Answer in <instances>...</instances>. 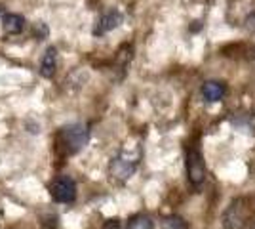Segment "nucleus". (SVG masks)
Masks as SVG:
<instances>
[{
	"instance_id": "nucleus-1",
	"label": "nucleus",
	"mask_w": 255,
	"mask_h": 229,
	"mask_svg": "<svg viewBox=\"0 0 255 229\" xmlns=\"http://www.w3.org/2000/svg\"><path fill=\"white\" fill-rule=\"evenodd\" d=\"M90 142V128L84 122H69L57 134V143L65 155H76Z\"/></svg>"
},
{
	"instance_id": "nucleus-2",
	"label": "nucleus",
	"mask_w": 255,
	"mask_h": 229,
	"mask_svg": "<svg viewBox=\"0 0 255 229\" xmlns=\"http://www.w3.org/2000/svg\"><path fill=\"white\" fill-rule=\"evenodd\" d=\"M139 164V149L137 151H128V149H122L117 157L111 161V166H109V174L113 176L118 182H126L128 178H131L133 172L137 170Z\"/></svg>"
},
{
	"instance_id": "nucleus-3",
	"label": "nucleus",
	"mask_w": 255,
	"mask_h": 229,
	"mask_svg": "<svg viewBox=\"0 0 255 229\" xmlns=\"http://www.w3.org/2000/svg\"><path fill=\"white\" fill-rule=\"evenodd\" d=\"M187 176L192 186H202L206 180V163H204V155L200 145H191L187 149Z\"/></svg>"
},
{
	"instance_id": "nucleus-4",
	"label": "nucleus",
	"mask_w": 255,
	"mask_h": 229,
	"mask_svg": "<svg viewBox=\"0 0 255 229\" xmlns=\"http://www.w3.org/2000/svg\"><path fill=\"white\" fill-rule=\"evenodd\" d=\"M50 197H52L55 203H61V205H69V203H75L76 199V182L67 174L57 176L50 184Z\"/></svg>"
},
{
	"instance_id": "nucleus-5",
	"label": "nucleus",
	"mask_w": 255,
	"mask_h": 229,
	"mask_svg": "<svg viewBox=\"0 0 255 229\" xmlns=\"http://www.w3.org/2000/svg\"><path fill=\"white\" fill-rule=\"evenodd\" d=\"M246 226H248V208L244 205V199H236L223 212V228L246 229Z\"/></svg>"
},
{
	"instance_id": "nucleus-6",
	"label": "nucleus",
	"mask_w": 255,
	"mask_h": 229,
	"mask_svg": "<svg viewBox=\"0 0 255 229\" xmlns=\"http://www.w3.org/2000/svg\"><path fill=\"white\" fill-rule=\"evenodd\" d=\"M124 21L122 11L117 8H111L105 13H101V17L97 19L96 27H94V36H103V34L115 31L117 27H120V23Z\"/></svg>"
},
{
	"instance_id": "nucleus-7",
	"label": "nucleus",
	"mask_w": 255,
	"mask_h": 229,
	"mask_svg": "<svg viewBox=\"0 0 255 229\" xmlns=\"http://www.w3.org/2000/svg\"><path fill=\"white\" fill-rule=\"evenodd\" d=\"M55 69H57V48H46V52L42 55V61H40V75L44 78H52L55 75Z\"/></svg>"
},
{
	"instance_id": "nucleus-8",
	"label": "nucleus",
	"mask_w": 255,
	"mask_h": 229,
	"mask_svg": "<svg viewBox=\"0 0 255 229\" xmlns=\"http://www.w3.org/2000/svg\"><path fill=\"white\" fill-rule=\"evenodd\" d=\"M225 92H227L225 84H223V82H217V80H208V82L202 86L204 99H206V101H210V103L219 101V99L225 96Z\"/></svg>"
},
{
	"instance_id": "nucleus-9",
	"label": "nucleus",
	"mask_w": 255,
	"mask_h": 229,
	"mask_svg": "<svg viewBox=\"0 0 255 229\" xmlns=\"http://www.w3.org/2000/svg\"><path fill=\"white\" fill-rule=\"evenodd\" d=\"M25 27V17L19 13H6L2 17V29L8 34H19Z\"/></svg>"
},
{
	"instance_id": "nucleus-10",
	"label": "nucleus",
	"mask_w": 255,
	"mask_h": 229,
	"mask_svg": "<svg viewBox=\"0 0 255 229\" xmlns=\"http://www.w3.org/2000/svg\"><path fill=\"white\" fill-rule=\"evenodd\" d=\"M126 229H154V224L149 216H143V214H137L128 222Z\"/></svg>"
},
{
	"instance_id": "nucleus-11",
	"label": "nucleus",
	"mask_w": 255,
	"mask_h": 229,
	"mask_svg": "<svg viewBox=\"0 0 255 229\" xmlns=\"http://www.w3.org/2000/svg\"><path fill=\"white\" fill-rule=\"evenodd\" d=\"M162 228L164 229H189L187 226V222L181 218V216H166V218L162 220Z\"/></svg>"
},
{
	"instance_id": "nucleus-12",
	"label": "nucleus",
	"mask_w": 255,
	"mask_h": 229,
	"mask_svg": "<svg viewBox=\"0 0 255 229\" xmlns=\"http://www.w3.org/2000/svg\"><path fill=\"white\" fill-rule=\"evenodd\" d=\"M34 36H36V40L48 38V25L46 23H36L34 25Z\"/></svg>"
},
{
	"instance_id": "nucleus-13",
	"label": "nucleus",
	"mask_w": 255,
	"mask_h": 229,
	"mask_svg": "<svg viewBox=\"0 0 255 229\" xmlns=\"http://www.w3.org/2000/svg\"><path fill=\"white\" fill-rule=\"evenodd\" d=\"M103 229H122V226H120V220H117V218L107 220L105 224H103Z\"/></svg>"
},
{
	"instance_id": "nucleus-14",
	"label": "nucleus",
	"mask_w": 255,
	"mask_h": 229,
	"mask_svg": "<svg viewBox=\"0 0 255 229\" xmlns=\"http://www.w3.org/2000/svg\"><path fill=\"white\" fill-rule=\"evenodd\" d=\"M246 27H248L250 31H255V11H254V13H250V15L246 17Z\"/></svg>"
}]
</instances>
